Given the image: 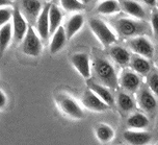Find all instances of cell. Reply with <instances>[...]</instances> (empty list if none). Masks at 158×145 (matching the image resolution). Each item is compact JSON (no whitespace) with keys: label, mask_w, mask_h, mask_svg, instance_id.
Returning a JSON list of instances; mask_svg holds the SVG:
<instances>
[{"label":"cell","mask_w":158,"mask_h":145,"mask_svg":"<svg viewBox=\"0 0 158 145\" xmlns=\"http://www.w3.org/2000/svg\"><path fill=\"white\" fill-rule=\"evenodd\" d=\"M94 69L98 79L103 86L108 89H115L118 85V78L114 66L108 59L104 58H96L94 61Z\"/></svg>","instance_id":"6da1fadb"},{"label":"cell","mask_w":158,"mask_h":145,"mask_svg":"<svg viewBox=\"0 0 158 145\" xmlns=\"http://www.w3.org/2000/svg\"><path fill=\"white\" fill-rule=\"evenodd\" d=\"M89 27H91L93 33L97 37L103 46H110L117 41V36L110 29L103 20L98 18H93L89 20Z\"/></svg>","instance_id":"7a4b0ae2"},{"label":"cell","mask_w":158,"mask_h":145,"mask_svg":"<svg viewBox=\"0 0 158 145\" xmlns=\"http://www.w3.org/2000/svg\"><path fill=\"white\" fill-rule=\"evenodd\" d=\"M114 26L118 33L126 38H133L136 36H142L145 32V25L140 22L129 18H121L114 21Z\"/></svg>","instance_id":"3957f363"},{"label":"cell","mask_w":158,"mask_h":145,"mask_svg":"<svg viewBox=\"0 0 158 145\" xmlns=\"http://www.w3.org/2000/svg\"><path fill=\"white\" fill-rule=\"evenodd\" d=\"M56 101H57L60 110L69 117L74 119H82L84 117L83 110L72 96L60 93L56 96Z\"/></svg>","instance_id":"277c9868"},{"label":"cell","mask_w":158,"mask_h":145,"mask_svg":"<svg viewBox=\"0 0 158 145\" xmlns=\"http://www.w3.org/2000/svg\"><path fill=\"white\" fill-rule=\"evenodd\" d=\"M22 42V50L26 55L39 56L42 53L43 44L41 42V38L32 26H28L27 33Z\"/></svg>","instance_id":"5b68a950"},{"label":"cell","mask_w":158,"mask_h":145,"mask_svg":"<svg viewBox=\"0 0 158 145\" xmlns=\"http://www.w3.org/2000/svg\"><path fill=\"white\" fill-rule=\"evenodd\" d=\"M129 47L135 55L146 59H151L154 55V46L152 42L145 36H136L129 41Z\"/></svg>","instance_id":"8992f818"},{"label":"cell","mask_w":158,"mask_h":145,"mask_svg":"<svg viewBox=\"0 0 158 145\" xmlns=\"http://www.w3.org/2000/svg\"><path fill=\"white\" fill-rule=\"evenodd\" d=\"M13 38L16 42H21L25 37L28 29L26 18L22 14L19 7H14L13 10Z\"/></svg>","instance_id":"52a82bcc"},{"label":"cell","mask_w":158,"mask_h":145,"mask_svg":"<svg viewBox=\"0 0 158 145\" xmlns=\"http://www.w3.org/2000/svg\"><path fill=\"white\" fill-rule=\"evenodd\" d=\"M136 99L138 107L146 113H152L157 108V98L148 87H142L138 89Z\"/></svg>","instance_id":"ba28073f"},{"label":"cell","mask_w":158,"mask_h":145,"mask_svg":"<svg viewBox=\"0 0 158 145\" xmlns=\"http://www.w3.org/2000/svg\"><path fill=\"white\" fill-rule=\"evenodd\" d=\"M71 63L76 71L84 79H89L91 77V64L89 58L84 52H76L71 56Z\"/></svg>","instance_id":"9c48e42d"},{"label":"cell","mask_w":158,"mask_h":145,"mask_svg":"<svg viewBox=\"0 0 158 145\" xmlns=\"http://www.w3.org/2000/svg\"><path fill=\"white\" fill-rule=\"evenodd\" d=\"M81 101H82L83 106L93 112H105L108 110V106L104 101L101 100L97 95L93 92L92 90L87 89L84 91L81 97Z\"/></svg>","instance_id":"30bf717a"},{"label":"cell","mask_w":158,"mask_h":145,"mask_svg":"<svg viewBox=\"0 0 158 145\" xmlns=\"http://www.w3.org/2000/svg\"><path fill=\"white\" fill-rule=\"evenodd\" d=\"M123 139L129 145H148L152 140V135L145 130H129L124 132Z\"/></svg>","instance_id":"8fae6325"},{"label":"cell","mask_w":158,"mask_h":145,"mask_svg":"<svg viewBox=\"0 0 158 145\" xmlns=\"http://www.w3.org/2000/svg\"><path fill=\"white\" fill-rule=\"evenodd\" d=\"M118 82H120V85L124 90H126L127 92L133 93L139 89L142 81H140V77L138 76L137 73H135L134 71L125 70L123 71Z\"/></svg>","instance_id":"7c38bea8"},{"label":"cell","mask_w":158,"mask_h":145,"mask_svg":"<svg viewBox=\"0 0 158 145\" xmlns=\"http://www.w3.org/2000/svg\"><path fill=\"white\" fill-rule=\"evenodd\" d=\"M49 7L50 4H47L42 8L41 13L38 16V18L35 20V28L36 32H38V35L41 39L46 40L48 38L49 33V16H48V13H49Z\"/></svg>","instance_id":"4fadbf2b"},{"label":"cell","mask_w":158,"mask_h":145,"mask_svg":"<svg viewBox=\"0 0 158 145\" xmlns=\"http://www.w3.org/2000/svg\"><path fill=\"white\" fill-rule=\"evenodd\" d=\"M67 40L68 39H67L66 32H64V27L63 25H60L54 32L51 41H50V45H49L50 53L55 55V53L59 52L64 48V45H66Z\"/></svg>","instance_id":"5bb4252c"},{"label":"cell","mask_w":158,"mask_h":145,"mask_svg":"<svg viewBox=\"0 0 158 145\" xmlns=\"http://www.w3.org/2000/svg\"><path fill=\"white\" fill-rule=\"evenodd\" d=\"M21 7V12L24 17L26 16L30 20H35L38 18L42 8H43L40 0H22Z\"/></svg>","instance_id":"9a60e30c"},{"label":"cell","mask_w":158,"mask_h":145,"mask_svg":"<svg viewBox=\"0 0 158 145\" xmlns=\"http://www.w3.org/2000/svg\"><path fill=\"white\" fill-rule=\"evenodd\" d=\"M84 24V17L81 14H74L71 18L68 20L66 27H64V32H66L67 39L70 40L77 33L79 30L82 28Z\"/></svg>","instance_id":"2e32d148"},{"label":"cell","mask_w":158,"mask_h":145,"mask_svg":"<svg viewBox=\"0 0 158 145\" xmlns=\"http://www.w3.org/2000/svg\"><path fill=\"white\" fill-rule=\"evenodd\" d=\"M89 89L92 90L93 92H94L95 94L101 99V100L105 102L108 107H110L114 103V95L111 94L110 90H109L107 87L103 86V85H100V84H96V82L89 81Z\"/></svg>","instance_id":"e0dca14e"},{"label":"cell","mask_w":158,"mask_h":145,"mask_svg":"<svg viewBox=\"0 0 158 145\" xmlns=\"http://www.w3.org/2000/svg\"><path fill=\"white\" fill-rule=\"evenodd\" d=\"M122 8L127 15L135 19H145L146 11L142 5L134 0H124L122 2Z\"/></svg>","instance_id":"ac0fdd59"},{"label":"cell","mask_w":158,"mask_h":145,"mask_svg":"<svg viewBox=\"0 0 158 145\" xmlns=\"http://www.w3.org/2000/svg\"><path fill=\"white\" fill-rule=\"evenodd\" d=\"M129 64H130L132 71L139 75H148L151 71L150 62L148 61V59L143 58L140 55H135L133 58L130 59Z\"/></svg>","instance_id":"d6986e66"},{"label":"cell","mask_w":158,"mask_h":145,"mask_svg":"<svg viewBox=\"0 0 158 145\" xmlns=\"http://www.w3.org/2000/svg\"><path fill=\"white\" fill-rule=\"evenodd\" d=\"M109 55L115 63L122 65V66L129 64L131 59L130 52L126 48L118 46V45H114V46H111L109 48Z\"/></svg>","instance_id":"ffe728a7"},{"label":"cell","mask_w":158,"mask_h":145,"mask_svg":"<svg viewBox=\"0 0 158 145\" xmlns=\"http://www.w3.org/2000/svg\"><path fill=\"white\" fill-rule=\"evenodd\" d=\"M149 119L143 113H133L128 117L126 121V124L129 129L143 130L149 125Z\"/></svg>","instance_id":"44dd1931"},{"label":"cell","mask_w":158,"mask_h":145,"mask_svg":"<svg viewBox=\"0 0 158 145\" xmlns=\"http://www.w3.org/2000/svg\"><path fill=\"white\" fill-rule=\"evenodd\" d=\"M49 33L53 35L54 32L61 25L63 21V13L60 8L55 4H50L49 7Z\"/></svg>","instance_id":"7402d4cb"},{"label":"cell","mask_w":158,"mask_h":145,"mask_svg":"<svg viewBox=\"0 0 158 145\" xmlns=\"http://www.w3.org/2000/svg\"><path fill=\"white\" fill-rule=\"evenodd\" d=\"M13 39L12 23H6L0 27V58L4 55Z\"/></svg>","instance_id":"603a6c76"},{"label":"cell","mask_w":158,"mask_h":145,"mask_svg":"<svg viewBox=\"0 0 158 145\" xmlns=\"http://www.w3.org/2000/svg\"><path fill=\"white\" fill-rule=\"evenodd\" d=\"M121 11L118 0H102L97 5V12L101 15H114Z\"/></svg>","instance_id":"cb8c5ba5"},{"label":"cell","mask_w":158,"mask_h":145,"mask_svg":"<svg viewBox=\"0 0 158 145\" xmlns=\"http://www.w3.org/2000/svg\"><path fill=\"white\" fill-rule=\"evenodd\" d=\"M96 137L101 143H108L114 137V130L108 124L101 123L96 127Z\"/></svg>","instance_id":"d4e9b609"},{"label":"cell","mask_w":158,"mask_h":145,"mask_svg":"<svg viewBox=\"0 0 158 145\" xmlns=\"http://www.w3.org/2000/svg\"><path fill=\"white\" fill-rule=\"evenodd\" d=\"M115 101H117L118 109L121 111H123V112H131L135 108L134 99L129 94H127V93H124V92L118 93Z\"/></svg>","instance_id":"484cf974"},{"label":"cell","mask_w":158,"mask_h":145,"mask_svg":"<svg viewBox=\"0 0 158 145\" xmlns=\"http://www.w3.org/2000/svg\"><path fill=\"white\" fill-rule=\"evenodd\" d=\"M60 5L67 12H78L84 8V4L79 0H59Z\"/></svg>","instance_id":"4316f807"},{"label":"cell","mask_w":158,"mask_h":145,"mask_svg":"<svg viewBox=\"0 0 158 145\" xmlns=\"http://www.w3.org/2000/svg\"><path fill=\"white\" fill-rule=\"evenodd\" d=\"M147 82H148V88L158 99V73L155 71L149 73Z\"/></svg>","instance_id":"83f0119b"},{"label":"cell","mask_w":158,"mask_h":145,"mask_svg":"<svg viewBox=\"0 0 158 145\" xmlns=\"http://www.w3.org/2000/svg\"><path fill=\"white\" fill-rule=\"evenodd\" d=\"M13 18V8L10 7H0V27L2 25L10 23Z\"/></svg>","instance_id":"f1b7e54d"},{"label":"cell","mask_w":158,"mask_h":145,"mask_svg":"<svg viewBox=\"0 0 158 145\" xmlns=\"http://www.w3.org/2000/svg\"><path fill=\"white\" fill-rule=\"evenodd\" d=\"M151 27L155 37L158 38V12L153 11L151 14Z\"/></svg>","instance_id":"f546056e"},{"label":"cell","mask_w":158,"mask_h":145,"mask_svg":"<svg viewBox=\"0 0 158 145\" xmlns=\"http://www.w3.org/2000/svg\"><path fill=\"white\" fill-rule=\"evenodd\" d=\"M7 103V97L2 90H0V110L4 109Z\"/></svg>","instance_id":"4dcf8cb0"},{"label":"cell","mask_w":158,"mask_h":145,"mask_svg":"<svg viewBox=\"0 0 158 145\" xmlns=\"http://www.w3.org/2000/svg\"><path fill=\"white\" fill-rule=\"evenodd\" d=\"M13 4V0H0V7H10Z\"/></svg>","instance_id":"1f68e13d"},{"label":"cell","mask_w":158,"mask_h":145,"mask_svg":"<svg viewBox=\"0 0 158 145\" xmlns=\"http://www.w3.org/2000/svg\"><path fill=\"white\" fill-rule=\"evenodd\" d=\"M143 2L147 4V5H149V7H155L157 3V0H143Z\"/></svg>","instance_id":"d6a6232c"},{"label":"cell","mask_w":158,"mask_h":145,"mask_svg":"<svg viewBox=\"0 0 158 145\" xmlns=\"http://www.w3.org/2000/svg\"><path fill=\"white\" fill-rule=\"evenodd\" d=\"M80 2H82L83 4H86V3H89V2H91L92 0H79Z\"/></svg>","instance_id":"836d02e7"},{"label":"cell","mask_w":158,"mask_h":145,"mask_svg":"<svg viewBox=\"0 0 158 145\" xmlns=\"http://www.w3.org/2000/svg\"><path fill=\"white\" fill-rule=\"evenodd\" d=\"M156 64H157V66H158V56H157V59H156Z\"/></svg>","instance_id":"e575fe53"},{"label":"cell","mask_w":158,"mask_h":145,"mask_svg":"<svg viewBox=\"0 0 158 145\" xmlns=\"http://www.w3.org/2000/svg\"><path fill=\"white\" fill-rule=\"evenodd\" d=\"M156 5H157V7H158V0H157V3H156Z\"/></svg>","instance_id":"d590c367"}]
</instances>
